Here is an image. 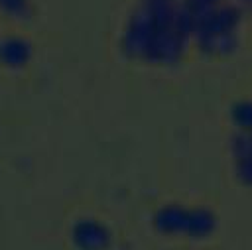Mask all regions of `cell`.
<instances>
[{
  "instance_id": "obj_1",
  "label": "cell",
  "mask_w": 252,
  "mask_h": 250,
  "mask_svg": "<svg viewBox=\"0 0 252 250\" xmlns=\"http://www.w3.org/2000/svg\"><path fill=\"white\" fill-rule=\"evenodd\" d=\"M0 10L8 16H24L28 12V0H0Z\"/></svg>"
}]
</instances>
